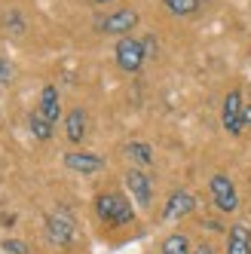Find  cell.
Returning a JSON list of instances; mask_svg holds the SVG:
<instances>
[{
  "instance_id": "1",
  "label": "cell",
  "mask_w": 251,
  "mask_h": 254,
  "mask_svg": "<svg viewBox=\"0 0 251 254\" xmlns=\"http://www.w3.org/2000/svg\"><path fill=\"white\" fill-rule=\"evenodd\" d=\"M95 214L107 227H126L135 221V208L129 202V196L120 190H101L95 196Z\"/></svg>"
},
{
  "instance_id": "2",
  "label": "cell",
  "mask_w": 251,
  "mask_h": 254,
  "mask_svg": "<svg viewBox=\"0 0 251 254\" xmlns=\"http://www.w3.org/2000/svg\"><path fill=\"white\" fill-rule=\"evenodd\" d=\"M74 236H77V221L67 208H56V211L46 214V239L52 245L64 248V245L74 242Z\"/></svg>"
},
{
  "instance_id": "3",
  "label": "cell",
  "mask_w": 251,
  "mask_h": 254,
  "mask_svg": "<svg viewBox=\"0 0 251 254\" xmlns=\"http://www.w3.org/2000/svg\"><path fill=\"white\" fill-rule=\"evenodd\" d=\"M144 56H147L144 40H135V37H120L117 46H114L117 67L126 70V74H138L141 64H144Z\"/></svg>"
},
{
  "instance_id": "4",
  "label": "cell",
  "mask_w": 251,
  "mask_h": 254,
  "mask_svg": "<svg viewBox=\"0 0 251 254\" xmlns=\"http://www.w3.org/2000/svg\"><path fill=\"white\" fill-rule=\"evenodd\" d=\"M221 123L227 135L239 138L245 129V101H242V89H230L224 95V107H221Z\"/></svg>"
},
{
  "instance_id": "5",
  "label": "cell",
  "mask_w": 251,
  "mask_h": 254,
  "mask_svg": "<svg viewBox=\"0 0 251 254\" xmlns=\"http://www.w3.org/2000/svg\"><path fill=\"white\" fill-rule=\"evenodd\" d=\"M208 190H211V199H214V205H218L224 214H233L239 208V193H236V184L227 178V175H211L208 181Z\"/></svg>"
},
{
  "instance_id": "6",
  "label": "cell",
  "mask_w": 251,
  "mask_h": 254,
  "mask_svg": "<svg viewBox=\"0 0 251 254\" xmlns=\"http://www.w3.org/2000/svg\"><path fill=\"white\" fill-rule=\"evenodd\" d=\"M135 25H138V12L135 9H117V12L98 19V28L104 34H114V37H129V31Z\"/></svg>"
},
{
  "instance_id": "7",
  "label": "cell",
  "mask_w": 251,
  "mask_h": 254,
  "mask_svg": "<svg viewBox=\"0 0 251 254\" xmlns=\"http://www.w3.org/2000/svg\"><path fill=\"white\" fill-rule=\"evenodd\" d=\"M193 208H196V196L190 190H172L163 205V221H181V217L193 214Z\"/></svg>"
},
{
  "instance_id": "8",
  "label": "cell",
  "mask_w": 251,
  "mask_h": 254,
  "mask_svg": "<svg viewBox=\"0 0 251 254\" xmlns=\"http://www.w3.org/2000/svg\"><path fill=\"white\" fill-rule=\"evenodd\" d=\"M126 187H129V193L135 196V202L141 205V208H147L150 205V199H153V187H150V178H147V172L144 169H129L126 172Z\"/></svg>"
},
{
  "instance_id": "9",
  "label": "cell",
  "mask_w": 251,
  "mask_h": 254,
  "mask_svg": "<svg viewBox=\"0 0 251 254\" xmlns=\"http://www.w3.org/2000/svg\"><path fill=\"white\" fill-rule=\"evenodd\" d=\"M64 169L77 172V175H95L104 169V159L98 153H86V150H70L64 153Z\"/></svg>"
},
{
  "instance_id": "10",
  "label": "cell",
  "mask_w": 251,
  "mask_h": 254,
  "mask_svg": "<svg viewBox=\"0 0 251 254\" xmlns=\"http://www.w3.org/2000/svg\"><path fill=\"white\" fill-rule=\"evenodd\" d=\"M37 114L56 126L62 120V104H59V89L56 86H43V92H40V104H37Z\"/></svg>"
},
{
  "instance_id": "11",
  "label": "cell",
  "mask_w": 251,
  "mask_h": 254,
  "mask_svg": "<svg viewBox=\"0 0 251 254\" xmlns=\"http://www.w3.org/2000/svg\"><path fill=\"white\" fill-rule=\"evenodd\" d=\"M227 254H251V230L245 224L230 227V233H227Z\"/></svg>"
},
{
  "instance_id": "12",
  "label": "cell",
  "mask_w": 251,
  "mask_h": 254,
  "mask_svg": "<svg viewBox=\"0 0 251 254\" xmlns=\"http://www.w3.org/2000/svg\"><path fill=\"white\" fill-rule=\"evenodd\" d=\"M64 132H67V141L70 144H83V138H86V111H83V107L67 111V117H64Z\"/></svg>"
},
{
  "instance_id": "13",
  "label": "cell",
  "mask_w": 251,
  "mask_h": 254,
  "mask_svg": "<svg viewBox=\"0 0 251 254\" xmlns=\"http://www.w3.org/2000/svg\"><path fill=\"white\" fill-rule=\"evenodd\" d=\"M159 254H193L190 236L187 233H169L163 239V251H159Z\"/></svg>"
},
{
  "instance_id": "14",
  "label": "cell",
  "mask_w": 251,
  "mask_h": 254,
  "mask_svg": "<svg viewBox=\"0 0 251 254\" xmlns=\"http://www.w3.org/2000/svg\"><path fill=\"white\" fill-rule=\"evenodd\" d=\"M163 6L172 12V15H193V12H199L202 6V0H163Z\"/></svg>"
},
{
  "instance_id": "15",
  "label": "cell",
  "mask_w": 251,
  "mask_h": 254,
  "mask_svg": "<svg viewBox=\"0 0 251 254\" xmlns=\"http://www.w3.org/2000/svg\"><path fill=\"white\" fill-rule=\"evenodd\" d=\"M28 126H31V135L37 138V141H49V138H52V123H46L37 111L28 117Z\"/></svg>"
},
{
  "instance_id": "16",
  "label": "cell",
  "mask_w": 251,
  "mask_h": 254,
  "mask_svg": "<svg viewBox=\"0 0 251 254\" xmlns=\"http://www.w3.org/2000/svg\"><path fill=\"white\" fill-rule=\"evenodd\" d=\"M129 156L138 159V166H141V169L150 166V159H153V156H150V147H147L144 141H132V144H129Z\"/></svg>"
},
{
  "instance_id": "17",
  "label": "cell",
  "mask_w": 251,
  "mask_h": 254,
  "mask_svg": "<svg viewBox=\"0 0 251 254\" xmlns=\"http://www.w3.org/2000/svg\"><path fill=\"white\" fill-rule=\"evenodd\" d=\"M3 251L6 254H28V245L19 239H3Z\"/></svg>"
},
{
  "instance_id": "18",
  "label": "cell",
  "mask_w": 251,
  "mask_h": 254,
  "mask_svg": "<svg viewBox=\"0 0 251 254\" xmlns=\"http://www.w3.org/2000/svg\"><path fill=\"white\" fill-rule=\"evenodd\" d=\"M12 80V64L6 59H0V83H9Z\"/></svg>"
},
{
  "instance_id": "19",
  "label": "cell",
  "mask_w": 251,
  "mask_h": 254,
  "mask_svg": "<svg viewBox=\"0 0 251 254\" xmlns=\"http://www.w3.org/2000/svg\"><path fill=\"white\" fill-rule=\"evenodd\" d=\"M193 254H214V248H211L208 242H202V245H196V248H193Z\"/></svg>"
},
{
  "instance_id": "20",
  "label": "cell",
  "mask_w": 251,
  "mask_h": 254,
  "mask_svg": "<svg viewBox=\"0 0 251 254\" xmlns=\"http://www.w3.org/2000/svg\"><path fill=\"white\" fill-rule=\"evenodd\" d=\"M245 126H251V104H245Z\"/></svg>"
},
{
  "instance_id": "21",
  "label": "cell",
  "mask_w": 251,
  "mask_h": 254,
  "mask_svg": "<svg viewBox=\"0 0 251 254\" xmlns=\"http://www.w3.org/2000/svg\"><path fill=\"white\" fill-rule=\"evenodd\" d=\"M95 3H111V0H95Z\"/></svg>"
}]
</instances>
